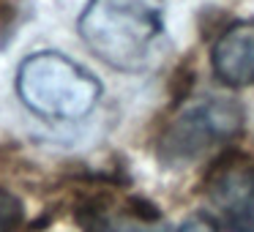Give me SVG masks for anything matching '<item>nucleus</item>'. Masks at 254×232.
<instances>
[{"label": "nucleus", "mask_w": 254, "mask_h": 232, "mask_svg": "<svg viewBox=\"0 0 254 232\" xmlns=\"http://www.w3.org/2000/svg\"><path fill=\"white\" fill-rule=\"evenodd\" d=\"M77 30L101 63L139 71L164 33V0H88Z\"/></svg>", "instance_id": "1"}, {"label": "nucleus", "mask_w": 254, "mask_h": 232, "mask_svg": "<svg viewBox=\"0 0 254 232\" xmlns=\"http://www.w3.org/2000/svg\"><path fill=\"white\" fill-rule=\"evenodd\" d=\"M17 93L33 115L74 123L96 110L101 85L88 68L61 52H36L19 66Z\"/></svg>", "instance_id": "2"}, {"label": "nucleus", "mask_w": 254, "mask_h": 232, "mask_svg": "<svg viewBox=\"0 0 254 232\" xmlns=\"http://www.w3.org/2000/svg\"><path fill=\"white\" fill-rule=\"evenodd\" d=\"M243 126V107L232 99H202L183 107L161 131L159 159L167 167H189L208 150L230 142Z\"/></svg>", "instance_id": "3"}, {"label": "nucleus", "mask_w": 254, "mask_h": 232, "mask_svg": "<svg viewBox=\"0 0 254 232\" xmlns=\"http://www.w3.org/2000/svg\"><path fill=\"white\" fill-rule=\"evenodd\" d=\"M205 205L230 232H254V161L224 159L205 180Z\"/></svg>", "instance_id": "4"}, {"label": "nucleus", "mask_w": 254, "mask_h": 232, "mask_svg": "<svg viewBox=\"0 0 254 232\" xmlns=\"http://www.w3.org/2000/svg\"><path fill=\"white\" fill-rule=\"evenodd\" d=\"M77 219L85 232H170L161 213L139 199H90Z\"/></svg>", "instance_id": "5"}, {"label": "nucleus", "mask_w": 254, "mask_h": 232, "mask_svg": "<svg viewBox=\"0 0 254 232\" xmlns=\"http://www.w3.org/2000/svg\"><path fill=\"white\" fill-rule=\"evenodd\" d=\"M213 74L232 88L254 85V19L235 22L216 39L210 52Z\"/></svg>", "instance_id": "6"}, {"label": "nucleus", "mask_w": 254, "mask_h": 232, "mask_svg": "<svg viewBox=\"0 0 254 232\" xmlns=\"http://www.w3.org/2000/svg\"><path fill=\"white\" fill-rule=\"evenodd\" d=\"M22 219H25L22 202L11 191L0 188V232H17Z\"/></svg>", "instance_id": "7"}, {"label": "nucleus", "mask_w": 254, "mask_h": 232, "mask_svg": "<svg viewBox=\"0 0 254 232\" xmlns=\"http://www.w3.org/2000/svg\"><path fill=\"white\" fill-rule=\"evenodd\" d=\"M181 232H216V227L208 224V221H202V219H194V221H189Z\"/></svg>", "instance_id": "8"}]
</instances>
